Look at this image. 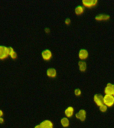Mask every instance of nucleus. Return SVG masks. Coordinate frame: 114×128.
Here are the masks:
<instances>
[{
	"label": "nucleus",
	"mask_w": 114,
	"mask_h": 128,
	"mask_svg": "<svg viewBox=\"0 0 114 128\" xmlns=\"http://www.w3.org/2000/svg\"><path fill=\"white\" fill-rule=\"evenodd\" d=\"M104 104L107 107H112L114 104V96L112 95H106L104 97Z\"/></svg>",
	"instance_id": "obj_1"
},
{
	"label": "nucleus",
	"mask_w": 114,
	"mask_h": 128,
	"mask_svg": "<svg viewBox=\"0 0 114 128\" xmlns=\"http://www.w3.org/2000/svg\"><path fill=\"white\" fill-rule=\"evenodd\" d=\"M8 56H9L8 48H6L5 46H0V60L6 59Z\"/></svg>",
	"instance_id": "obj_2"
},
{
	"label": "nucleus",
	"mask_w": 114,
	"mask_h": 128,
	"mask_svg": "<svg viewBox=\"0 0 114 128\" xmlns=\"http://www.w3.org/2000/svg\"><path fill=\"white\" fill-rule=\"evenodd\" d=\"M94 101L98 106H101L104 104V97L100 94H96L94 96Z\"/></svg>",
	"instance_id": "obj_3"
},
{
	"label": "nucleus",
	"mask_w": 114,
	"mask_h": 128,
	"mask_svg": "<svg viewBox=\"0 0 114 128\" xmlns=\"http://www.w3.org/2000/svg\"><path fill=\"white\" fill-rule=\"evenodd\" d=\"M82 4L86 7L92 8V7H94L96 6V4H98V1H96V0H84L82 2Z\"/></svg>",
	"instance_id": "obj_4"
},
{
	"label": "nucleus",
	"mask_w": 114,
	"mask_h": 128,
	"mask_svg": "<svg viewBox=\"0 0 114 128\" xmlns=\"http://www.w3.org/2000/svg\"><path fill=\"white\" fill-rule=\"evenodd\" d=\"M76 117L77 119L80 120L82 122H84L86 120V112L84 110H80V112L76 115Z\"/></svg>",
	"instance_id": "obj_5"
},
{
	"label": "nucleus",
	"mask_w": 114,
	"mask_h": 128,
	"mask_svg": "<svg viewBox=\"0 0 114 128\" xmlns=\"http://www.w3.org/2000/svg\"><path fill=\"white\" fill-rule=\"evenodd\" d=\"M42 56L45 60H50L52 57V52L49 50H44L42 53Z\"/></svg>",
	"instance_id": "obj_6"
},
{
	"label": "nucleus",
	"mask_w": 114,
	"mask_h": 128,
	"mask_svg": "<svg viewBox=\"0 0 114 128\" xmlns=\"http://www.w3.org/2000/svg\"><path fill=\"white\" fill-rule=\"evenodd\" d=\"M40 126H42V128H54V125L51 121L50 120H45L44 122H42L40 124Z\"/></svg>",
	"instance_id": "obj_7"
},
{
	"label": "nucleus",
	"mask_w": 114,
	"mask_h": 128,
	"mask_svg": "<svg viewBox=\"0 0 114 128\" xmlns=\"http://www.w3.org/2000/svg\"><path fill=\"white\" fill-rule=\"evenodd\" d=\"M88 57V52L86 50H81L79 52V58L80 60H85Z\"/></svg>",
	"instance_id": "obj_8"
},
{
	"label": "nucleus",
	"mask_w": 114,
	"mask_h": 128,
	"mask_svg": "<svg viewBox=\"0 0 114 128\" xmlns=\"http://www.w3.org/2000/svg\"><path fill=\"white\" fill-rule=\"evenodd\" d=\"M113 87L114 85L112 84H108L105 88V94L106 95H112L113 96Z\"/></svg>",
	"instance_id": "obj_9"
},
{
	"label": "nucleus",
	"mask_w": 114,
	"mask_h": 128,
	"mask_svg": "<svg viewBox=\"0 0 114 128\" xmlns=\"http://www.w3.org/2000/svg\"><path fill=\"white\" fill-rule=\"evenodd\" d=\"M74 113V109L73 107H68L65 111V114L68 118H71L73 116Z\"/></svg>",
	"instance_id": "obj_10"
},
{
	"label": "nucleus",
	"mask_w": 114,
	"mask_h": 128,
	"mask_svg": "<svg viewBox=\"0 0 114 128\" xmlns=\"http://www.w3.org/2000/svg\"><path fill=\"white\" fill-rule=\"evenodd\" d=\"M47 75L50 78H54L56 76V70L54 68H50L47 71Z\"/></svg>",
	"instance_id": "obj_11"
},
{
	"label": "nucleus",
	"mask_w": 114,
	"mask_h": 128,
	"mask_svg": "<svg viewBox=\"0 0 114 128\" xmlns=\"http://www.w3.org/2000/svg\"><path fill=\"white\" fill-rule=\"evenodd\" d=\"M110 16L108 15H105V14H101L99 16H96V19L98 21H103V20H108V19H110Z\"/></svg>",
	"instance_id": "obj_12"
},
{
	"label": "nucleus",
	"mask_w": 114,
	"mask_h": 128,
	"mask_svg": "<svg viewBox=\"0 0 114 128\" xmlns=\"http://www.w3.org/2000/svg\"><path fill=\"white\" fill-rule=\"evenodd\" d=\"M61 124L62 126L64 128H68L70 126V121L68 120V118H64L61 120Z\"/></svg>",
	"instance_id": "obj_13"
},
{
	"label": "nucleus",
	"mask_w": 114,
	"mask_h": 128,
	"mask_svg": "<svg viewBox=\"0 0 114 128\" xmlns=\"http://www.w3.org/2000/svg\"><path fill=\"white\" fill-rule=\"evenodd\" d=\"M8 52H9V56H11V58H12L14 60L17 58V54H16V52H14L13 48H8Z\"/></svg>",
	"instance_id": "obj_14"
},
{
	"label": "nucleus",
	"mask_w": 114,
	"mask_h": 128,
	"mask_svg": "<svg viewBox=\"0 0 114 128\" xmlns=\"http://www.w3.org/2000/svg\"><path fill=\"white\" fill-rule=\"evenodd\" d=\"M84 8L81 6L76 7V9H75V12H76V14H77V15H80V14H83V13H84Z\"/></svg>",
	"instance_id": "obj_15"
},
{
	"label": "nucleus",
	"mask_w": 114,
	"mask_h": 128,
	"mask_svg": "<svg viewBox=\"0 0 114 128\" xmlns=\"http://www.w3.org/2000/svg\"><path fill=\"white\" fill-rule=\"evenodd\" d=\"M79 67L81 72H85L86 70V64L84 62H80L79 63Z\"/></svg>",
	"instance_id": "obj_16"
},
{
	"label": "nucleus",
	"mask_w": 114,
	"mask_h": 128,
	"mask_svg": "<svg viewBox=\"0 0 114 128\" xmlns=\"http://www.w3.org/2000/svg\"><path fill=\"white\" fill-rule=\"evenodd\" d=\"M107 108H108V107H107L105 104H103V105H102L101 106H100V110L102 112H103V113H105V112L107 111Z\"/></svg>",
	"instance_id": "obj_17"
},
{
	"label": "nucleus",
	"mask_w": 114,
	"mask_h": 128,
	"mask_svg": "<svg viewBox=\"0 0 114 128\" xmlns=\"http://www.w3.org/2000/svg\"><path fill=\"white\" fill-rule=\"evenodd\" d=\"M75 95L77 96H79L81 95V91H80V90H79V89H76V90H75Z\"/></svg>",
	"instance_id": "obj_18"
},
{
	"label": "nucleus",
	"mask_w": 114,
	"mask_h": 128,
	"mask_svg": "<svg viewBox=\"0 0 114 128\" xmlns=\"http://www.w3.org/2000/svg\"><path fill=\"white\" fill-rule=\"evenodd\" d=\"M4 118H0V124H3L4 123Z\"/></svg>",
	"instance_id": "obj_19"
},
{
	"label": "nucleus",
	"mask_w": 114,
	"mask_h": 128,
	"mask_svg": "<svg viewBox=\"0 0 114 128\" xmlns=\"http://www.w3.org/2000/svg\"><path fill=\"white\" fill-rule=\"evenodd\" d=\"M3 115H4V113H3V112H2V110H0V118H2Z\"/></svg>",
	"instance_id": "obj_20"
},
{
	"label": "nucleus",
	"mask_w": 114,
	"mask_h": 128,
	"mask_svg": "<svg viewBox=\"0 0 114 128\" xmlns=\"http://www.w3.org/2000/svg\"><path fill=\"white\" fill-rule=\"evenodd\" d=\"M35 128H42V127L40 126V125H38V126H36V127H35Z\"/></svg>",
	"instance_id": "obj_21"
},
{
	"label": "nucleus",
	"mask_w": 114,
	"mask_h": 128,
	"mask_svg": "<svg viewBox=\"0 0 114 128\" xmlns=\"http://www.w3.org/2000/svg\"><path fill=\"white\" fill-rule=\"evenodd\" d=\"M113 96H114V87H113Z\"/></svg>",
	"instance_id": "obj_22"
}]
</instances>
